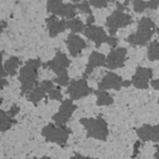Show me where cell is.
<instances>
[{
    "label": "cell",
    "mask_w": 159,
    "mask_h": 159,
    "mask_svg": "<svg viewBox=\"0 0 159 159\" xmlns=\"http://www.w3.org/2000/svg\"><path fill=\"white\" fill-rule=\"evenodd\" d=\"M152 77V70L149 68H144L139 66L135 70V73L133 75L131 83L135 89H147L149 86V83Z\"/></svg>",
    "instance_id": "cell-12"
},
{
    "label": "cell",
    "mask_w": 159,
    "mask_h": 159,
    "mask_svg": "<svg viewBox=\"0 0 159 159\" xmlns=\"http://www.w3.org/2000/svg\"><path fill=\"white\" fill-rule=\"evenodd\" d=\"M66 45L69 52L72 57H79L82 51L87 47V44L84 39L77 34H70L66 39Z\"/></svg>",
    "instance_id": "cell-15"
},
{
    "label": "cell",
    "mask_w": 159,
    "mask_h": 159,
    "mask_svg": "<svg viewBox=\"0 0 159 159\" xmlns=\"http://www.w3.org/2000/svg\"><path fill=\"white\" fill-rule=\"evenodd\" d=\"M71 159H97V158H91V157H85V156H82V155H80V154H75Z\"/></svg>",
    "instance_id": "cell-33"
},
{
    "label": "cell",
    "mask_w": 159,
    "mask_h": 159,
    "mask_svg": "<svg viewBox=\"0 0 159 159\" xmlns=\"http://www.w3.org/2000/svg\"><path fill=\"white\" fill-rule=\"evenodd\" d=\"M8 84H9V82H8V80L6 77H0V91L5 89Z\"/></svg>",
    "instance_id": "cell-31"
},
{
    "label": "cell",
    "mask_w": 159,
    "mask_h": 159,
    "mask_svg": "<svg viewBox=\"0 0 159 159\" xmlns=\"http://www.w3.org/2000/svg\"><path fill=\"white\" fill-rule=\"evenodd\" d=\"M21 63H22V62H21V60L19 59L18 57L12 56V57H10L9 59L5 62L3 69H5V71L7 72L8 75L14 76V75H16V73H18V68L21 66Z\"/></svg>",
    "instance_id": "cell-19"
},
{
    "label": "cell",
    "mask_w": 159,
    "mask_h": 159,
    "mask_svg": "<svg viewBox=\"0 0 159 159\" xmlns=\"http://www.w3.org/2000/svg\"><path fill=\"white\" fill-rule=\"evenodd\" d=\"M84 35L89 38L91 42H93L96 45V47H100L104 43H107L110 47L116 48L119 43L117 37L115 36H108L105 32V30L100 26L96 25H86L84 30Z\"/></svg>",
    "instance_id": "cell-6"
},
{
    "label": "cell",
    "mask_w": 159,
    "mask_h": 159,
    "mask_svg": "<svg viewBox=\"0 0 159 159\" xmlns=\"http://www.w3.org/2000/svg\"><path fill=\"white\" fill-rule=\"evenodd\" d=\"M137 136L143 142H154L159 144V125L144 124L136 130Z\"/></svg>",
    "instance_id": "cell-16"
},
{
    "label": "cell",
    "mask_w": 159,
    "mask_h": 159,
    "mask_svg": "<svg viewBox=\"0 0 159 159\" xmlns=\"http://www.w3.org/2000/svg\"><path fill=\"white\" fill-rule=\"evenodd\" d=\"M158 31L155 22L149 18H142L137 23L136 32L126 37V42L132 46H145L149 43L150 38Z\"/></svg>",
    "instance_id": "cell-3"
},
{
    "label": "cell",
    "mask_w": 159,
    "mask_h": 159,
    "mask_svg": "<svg viewBox=\"0 0 159 159\" xmlns=\"http://www.w3.org/2000/svg\"><path fill=\"white\" fill-rule=\"evenodd\" d=\"M71 1H72L73 3H80L81 1H82V0H71Z\"/></svg>",
    "instance_id": "cell-37"
},
{
    "label": "cell",
    "mask_w": 159,
    "mask_h": 159,
    "mask_svg": "<svg viewBox=\"0 0 159 159\" xmlns=\"http://www.w3.org/2000/svg\"><path fill=\"white\" fill-rule=\"evenodd\" d=\"M76 10H79L80 13L92 16L91 5H89V1H86V0H82L80 3H77V5H76Z\"/></svg>",
    "instance_id": "cell-24"
},
{
    "label": "cell",
    "mask_w": 159,
    "mask_h": 159,
    "mask_svg": "<svg viewBox=\"0 0 159 159\" xmlns=\"http://www.w3.org/2000/svg\"><path fill=\"white\" fill-rule=\"evenodd\" d=\"M80 123L84 126L89 137L98 141H106L108 137V124L104 118H82Z\"/></svg>",
    "instance_id": "cell-4"
},
{
    "label": "cell",
    "mask_w": 159,
    "mask_h": 159,
    "mask_svg": "<svg viewBox=\"0 0 159 159\" xmlns=\"http://www.w3.org/2000/svg\"><path fill=\"white\" fill-rule=\"evenodd\" d=\"M149 84H150V86H152L154 89H156V91H159V80H152Z\"/></svg>",
    "instance_id": "cell-32"
},
{
    "label": "cell",
    "mask_w": 159,
    "mask_h": 159,
    "mask_svg": "<svg viewBox=\"0 0 159 159\" xmlns=\"http://www.w3.org/2000/svg\"><path fill=\"white\" fill-rule=\"evenodd\" d=\"M154 158H155V159H159V146L156 148V152H155Z\"/></svg>",
    "instance_id": "cell-36"
},
{
    "label": "cell",
    "mask_w": 159,
    "mask_h": 159,
    "mask_svg": "<svg viewBox=\"0 0 159 159\" xmlns=\"http://www.w3.org/2000/svg\"><path fill=\"white\" fill-rule=\"evenodd\" d=\"M133 10H134L136 13H142L147 9V6H146V1L144 0H133Z\"/></svg>",
    "instance_id": "cell-25"
},
{
    "label": "cell",
    "mask_w": 159,
    "mask_h": 159,
    "mask_svg": "<svg viewBox=\"0 0 159 159\" xmlns=\"http://www.w3.org/2000/svg\"><path fill=\"white\" fill-rule=\"evenodd\" d=\"M126 53L128 50L124 47H116L113 48L108 56L106 57V66L109 70H116V69H120L124 66L126 60Z\"/></svg>",
    "instance_id": "cell-11"
},
{
    "label": "cell",
    "mask_w": 159,
    "mask_h": 159,
    "mask_svg": "<svg viewBox=\"0 0 159 159\" xmlns=\"http://www.w3.org/2000/svg\"><path fill=\"white\" fill-rule=\"evenodd\" d=\"M66 87H68L66 94L72 100H79L94 93V89L89 86L85 77L79 80H72Z\"/></svg>",
    "instance_id": "cell-9"
},
{
    "label": "cell",
    "mask_w": 159,
    "mask_h": 159,
    "mask_svg": "<svg viewBox=\"0 0 159 159\" xmlns=\"http://www.w3.org/2000/svg\"><path fill=\"white\" fill-rule=\"evenodd\" d=\"M105 64H106V56L102 55L99 51H93L89 58V63H87L86 69H85L84 76H89L96 68L105 66Z\"/></svg>",
    "instance_id": "cell-18"
},
{
    "label": "cell",
    "mask_w": 159,
    "mask_h": 159,
    "mask_svg": "<svg viewBox=\"0 0 159 159\" xmlns=\"http://www.w3.org/2000/svg\"><path fill=\"white\" fill-rule=\"evenodd\" d=\"M19 111H20V108H19L18 106H16V105H13V106L11 107V109H10V110L8 111V115H9L11 118H13L16 115H18Z\"/></svg>",
    "instance_id": "cell-30"
},
{
    "label": "cell",
    "mask_w": 159,
    "mask_h": 159,
    "mask_svg": "<svg viewBox=\"0 0 159 159\" xmlns=\"http://www.w3.org/2000/svg\"><path fill=\"white\" fill-rule=\"evenodd\" d=\"M123 79L115 72H107L104 75L99 83H98V89L102 91H108V89H115L120 91L123 86Z\"/></svg>",
    "instance_id": "cell-14"
},
{
    "label": "cell",
    "mask_w": 159,
    "mask_h": 159,
    "mask_svg": "<svg viewBox=\"0 0 159 159\" xmlns=\"http://www.w3.org/2000/svg\"><path fill=\"white\" fill-rule=\"evenodd\" d=\"M42 134L47 142L55 143L60 147H64L71 134V129L66 125H56L55 123H49L42 130Z\"/></svg>",
    "instance_id": "cell-5"
},
{
    "label": "cell",
    "mask_w": 159,
    "mask_h": 159,
    "mask_svg": "<svg viewBox=\"0 0 159 159\" xmlns=\"http://www.w3.org/2000/svg\"><path fill=\"white\" fill-rule=\"evenodd\" d=\"M94 94L97 96V100H96L97 106H110L113 104L112 96L107 91L97 89V91H94Z\"/></svg>",
    "instance_id": "cell-20"
},
{
    "label": "cell",
    "mask_w": 159,
    "mask_h": 159,
    "mask_svg": "<svg viewBox=\"0 0 159 159\" xmlns=\"http://www.w3.org/2000/svg\"><path fill=\"white\" fill-rule=\"evenodd\" d=\"M47 29L51 38L57 37L59 34L63 33L66 30V21L64 19H58L56 16H50L46 19Z\"/></svg>",
    "instance_id": "cell-17"
},
{
    "label": "cell",
    "mask_w": 159,
    "mask_h": 159,
    "mask_svg": "<svg viewBox=\"0 0 159 159\" xmlns=\"http://www.w3.org/2000/svg\"><path fill=\"white\" fill-rule=\"evenodd\" d=\"M132 22L133 19L131 14L117 9L106 19V27L110 36H115L120 29L129 26Z\"/></svg>",
    "instance_id": "cell-7"
},
{
    "label": "cell",
    "mask_w": 159,
    "mask_h": 159,
    "mask_svg": "<svg viewBox=\"0 0 159 159\" xmlns=\"http://www.w3.org/2000/svg\"><path fill=\"white\" fill-rule=\"evenodd\" d=\"M71 62L66 53L62 51H57L53 59L49 60L48 62L42 64L43 68L51 70L57 76L53 79V83L58 84L59 86H68L70 83V77L68 74V68L70 66Z\"/></svg>",
    "instance_id": "cell-1"
},
{
    "label": "cell",
    "mask_w": 159,
    "mask_h": 159,
    "mask_svg": "<svg viewBox=\"0 0 159 159\" xmlns=\"http://www.w3.org/2000/svg\"><path fill=\"white\" fill-rule=\"evenodd\" d=\"M48 96L50 99L52 100H58V102H62L63 98H62V94L60 91V87H53L50 91L48 92Z\"/></svg>",
    "instance_id": "cell-26"
},
{
    "label": "cell",
    "mask_w": 159,
    "mask_h": 159,
    "mask_svg": "<svg viewBox=\"0 0 159 159\" xmlns=\"http://www.w3.org/2000/svg\"><path fill=\"white\" fill-rule=\"evenodd\" d=\"M5 27H7V22H5V21H0V34L2 33Z\"/></svg>",
    "instance_id": "cell-35"
},
{
    "label": "cell",
    "mask_w": 159,
    "mask_h": 159,
    "mask_svg": "<svg viewBox=\"0 0 159 159\" xmlns=\"http://www.w3.org/2000/svg\"><path fill=\"white\" fill-rule=\"evenodd\" d=\"M47 12L51 16H62L66 19L75 18L77 13L76 6L73 3H63L62 0H48L47 2Z\"/></svg>",
    "instance_id": "cell-8"
},
{
    "label": "cell",
    "mask_w": 159,
    "mask_h": 159,
    "mask_svg": "<svg viewBox=\"0 0 159 159\" xmlns=\"http://www.w3.org/2000/svg\"><path fill=\"white\" fill-rule=\"evenodd\" d=\"M76 105L73 104V100L70 99V98L62 100L59 110L52 117V120L55 121L56 125H66V123L70 120L73 112L76 110Z\"/></svg>",
    "instance_id": "cell-10"
},
{
    "label": "cell",
    "mask_w": 159,
    "mask_h": 159,
    "mask_svg": "<svg viewBox=\"0 0 159 159\" xmlns=\"http://www.w3.org/2000/svg\"><path fill=\"white\" fill-rule=\"evenodd\" d=\"M147 58L149 61H157L159 60V42L152 40L148 44Z\"/></svg>",
    "instance_id": "cell-23"
},
{
    "label": "cell",
    "mask_w": 159,
    "mask_h": 159,
    "mask_svg": "<svg viewBox=\"0 0 159 159\" xmlns=\"http://www.w3.org/2000/svg\"><path fill=\"white\" fill-rule=\"evenodd\" d=\"M124 1H125V6H126L129 2H130V1H133V0H124Z\"/></svg>",
    "instance_id": "cell-39"
},
{
    "label": "cell",
    "mask_w": 159,
    "mask_h": 159,
    "mask_svg": "<svg viewBox=\"0 0 159 159\" xmlns=\"http://www.w3.org/2000/svg\"><path fill=\"white\" fill-rule=\"evenodd\" d=\"M42 66L39 59H31L19 71V81L21 83V94L27 95L38 84V69Z\"/></svg>",
    "instance_id": "cell-2"
},
{
    "label": "cell",
    "mask_w": 159,
    "mask_h": 159,
    "mask_svg": "<svg viewBox=\"0 0 159 159\" xmlns=\"http://www.w3.org/2000/svg\"><path fill=\"white\" fill-rule=\"evenodd\" d=\"M147 9L150 10H156L159 8V0H149L148 2H146Z\"/></svg>",
    "instance_id": "cell-28"
},
{
    "label": "cell",
    "mask_w": 159,
    "mask_h": 159,
    "mask_svg": "<svg viewBox=\"0 0 159 159\" xmlns=\"http://www.w3.org/2000/svg\"><path fill=\"white\" fill-rule=\"evenodd\" d=\"M158 104H159V98H158Z\"/></svg>",
    "instance_id": "cell-40"
},
{
    "label": "cell",
    "mask_w": 159,
    "mask_h": 159,
    "mask_svg": "<svg viewBox=\"0 0 159 159\" xmlns=\"http://www.w3.org/2000/svg\"><path fill=\"white\" fill-rule=\"evenodd\" d=\"M157 32H158V33H159V30H158V31H157Z\"/></svg>",
    "instance_id": "cell-41"
},
{
    "label": "cell",
    "mask_w": 159,
    "mask_h": 159,
    "mask_svg": "<svg viewBox=\"0 0 159 159\" xmlns=\"http://www.w3.org/2000/svg\"><path fill=\"white\" fill-rule=\"evenodd\" d=\"M53 82L52 81H43V82L38 83L31 92L26 95V98L29 102H31L32 104L36 105L43 99L46 95H48V92L51 89H53Z\"/></svg>",
    "instance_id": "cell-13"
},
{
    "label": "cell",
    "mask_w": 159,
    "mask_h": 159,
    "mask_svg": "<svg viewBox=\"0 0 159 159\" xmlns=\"http://www.w3.org/2000/svg\"><path fill=\"white\" fill-rule=\"evenodd\" d=\"M16 123V121L13 118L10 117L8 112L0 109V132H6Z\"/></svg>",
    "instance_id": "cell-21"
},
{
    "label": "cell",
    "mask_w": 159,
    "mask_h": 159,
    "mask_svg": "<svg viewBox=\"0 0 159 159\" xmlns=\"http://www.w3.org/2000/svg\"><path fill=\"white\" fill-rule=\"evenodd\" d=\"M85 27H86V25L77 18H73L66 21V29L71 30L73 34L82 33V32H84Z\"/></svg>",
    "instance_id": "cell-22"
},
{
    "label": "cell",
    "mask_w": 159,
    "mask_h": 159,
    "mask_svg": "<svg viewBox=\"0 0 159 159\" xmlns=\"http://www.w3.org/2000/svg\"><path fill=\"white\" fill-rule=\"evenodd\" d=\"M94 22H95V18L93 16H89L86 20V25H92Z\"/></svg>",
    "instance_id": "cell-34"
},
{
    "label": "cell",
    "mask_w": 159,
    "mask_h": 159,
    "mask_svg": "<svg viewBox=\"0 0 159 159\" xmlns=\"http://www.w3.org/2000/svg\"><path fill=\"white\" fill-rule=\"evenodd\" d=\"M115 0H89V2L91 6L97 9H102V8L108 7L109 2H113Z\"/></svg>",
    "instance_id": "cell-27"
},
{
    "label": "cell",
    "mask_w": 159,
    "mask_h": 159,
    "mask_svg": "<svg viewBox=\"0 0 159 159\" xmlns=\"http://www.w3.org/2000/svg\"><path fill=\"white\" fill-rule=\"evenodd\" d=\"M2 58H3V53L0 52V77H6L7 76V72L5 71L3 69V66H2Z\"/></svg>",
    "instance_id": "cell-29"
},
{
    "label": "cell",
    "mask_w": 159,
    "mask_h": 159,
    "mask_svg": "<svg viewBox=\"0 0 159 159\" xmlns=\"http://www.w3.org/2000/svg\"><path fill=\"white\" fill-rule=\"evenodd\" d=\"M37 159H51V158H49V157H42V158H37Z\"/></svg>",
    "instance_id": "cell-38"
}]
</instances>
